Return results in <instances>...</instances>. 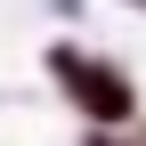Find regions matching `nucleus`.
I'll return each mask as SVG.
<instances>
[{"label":"nucleus","instance_id":"1","mask_svg":"<svg viewBox=\"0 0 146 146\" xmlns=\"http://www.w3.org/2000/svg\"><path fill=\"white\" fill-rule=\"evenodd\" d=\"M57 65L73 73V89H81V98H89V114H106V122H122V114H130V89H122L114 73H89L81 57H57Z\"/></svg>","mask_w":146,"mask_h":146}]
</instances>
